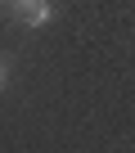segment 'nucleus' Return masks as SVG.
I'll return each instance as SVG.
<instances>
[{
	"mask_svg": "<svg viewBox=\"0 0 135 153\" xmlns=\"http://www.w3.org/2000/svg\"><path fill=\"white\" fill-rule=\"evenodd\" d=\"M18 18H23V27H45V23L54 18V5H50V0H32Z\"/></svg>",
	"mask_w": 135,
	"mask_h": 153,
	"instance_id": "obj_1",
	"label": "nucleus"
},
{
	"mask_svg": "<svg viewBox=\"0 0 135 153\" xmlns=\"http://www.w3.org/2000/svg\"><path fill=\"white\" fill-rule=\"evenodd\" d=\"M0 86H5V63H0Z\"/></svg>",
	"mask_w": 135,
	"mask_h": 153,
	"instance_id": "obj_2",
	"label": "nucleus"
}]
</instances>
